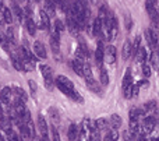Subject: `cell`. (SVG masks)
Masks as SVG:
<instances>
[{
	"instance_id": "obj_25",
	"label": "cell",
	"mask_w": 159,
	"mask_h": 141,
	"mask_svg": "<svg viewBox=\"0 0 159 141\" xmlns=\"http://www.w3.org/2000/svg\"><path fill=\"white\" fill-rule=\"evenodd\" d=\"M119 140V131L117 129H110L106 133V141H117Z\"/></svg>"
},
{
	"instance_id": "obj_29",
	"label": "cell",
	"mask_w": 159,
	"mask_h": 141,
	"mask_svg": "<svg viewBox=\"0 0 159 141\" xmlns=\"http://www.w3.org/2000/svg\"><path fill=\"white\" fill-rule=\"evenodd\" d=\"M64 30H66V25H64V22L61 21L60 18H56L55 20V31L60 34V32H63Z\"/></svg>"
},
{
	"instance_id": "obj_24",
	"label": "cell",
	"mask_w": 159,
	"mask_h": 141,
	"mask_svg": "<svg viewBox=\"0 0 159 141\" xmlns=\"http://www.w3.org/2000/svg\"><path fill=\"white\" fill-rule=\"evenodd\" d=\"M95 126L98 130H106L107 127H109V122H107V119H103V117H101V119L95 120Z\"/></svg>"
},
{
	"instance_id": "obj_15",
	"label": "cell",
	"mask_w": 159,
	"mask_h": 141,
	"mask_svg": "<svg viewBox=\"0 0 159 141\" xmlns=\"http://www.w3.org/2000/svg\"><path fill=\"white\" fill-rule=\"evenodd\" d=\"M84 63L85 61H81V60H78V59H74V60L71 61V67H73V70H74V73L77 75H81V77H82V66H84Z\"/></svg>"
},
{
	"instance_id": "obj_22",
	"label": "cell",
	"mask_w": 159,
	"mask_h": 141,
	"mask_svg": "<svg viewBox=\"0 0 159 141\" xmlns=\"http://www.w3.org/2000/svg\"><path fill=\"white\" fill-rule=\"evenodd\" d=\"M39 70H41L43 78H52V69H50V66H48V64H41Z\"/></svg>"
},
{
	"instance_id": "obj_19",
	"label": "cell",
	"mask_w": 159,
	"mask_h": 141,
	"mask_svg": "<svg viewBox=\"0 0 159 141\" xmlns=\"http://www.w3.org/2000/svg\"><path fill=\"white\" fill-rule=\"evenodd\" d=\"M67 137L70 141H74L78 137V126L77 125H70L69 130H67Z\"/></svg>"
},
{
	"instance_id": "obj_30",
	"label": "cell",
	"mask_w": 159,
	"mask_h": 141,
	"mask_svg": "<svg viewBox=\"0 0 159 141\" xmlns=\"http://www.w3.org/2000/svg\"><path fill=\"white\" fill-rule=\"evenodd\" d=\"M22 69H24V71H32L34 69H35V63H32V61H30L28 59H25V60H22Z\"/></svg>"
},
{
	"instance_id": "obj_35",
	"label": "cell",
	"mask_w": 159,
	"mask_h": 141,
	"mask_svg": "<svg viewBox=\"0 0 159 141\" xmlns=\"http://www.w3.org/2000/svg\"><path fill=\"white\" fill-rule=\"evenodd\" d=\"M45 81V87H46L49 91H52L53 88H55V83H53V78H43Z\"/></svg>"
},
{
	"instance_id": "obj_32",
	"label": "cell",
	"mask_w": 159,
	"mask_h": 141,
	"mask_svg": "<svg viewBox=\"0 0 159 141\" xmlns=\"http://www.w3.org/2000/svg\"><path fill=\"white\" fill-rule=\"evenodd\" d=\"M49 113H50V117H52V120H53V123H57L59 122V112H57V109H55V108H50L49 109Z\"/></svg>"
},
{
	"instance_id": "obj_34",
	"label": "cell",
	"mask_w": 159,
	"mask_h": 141,
	"mask_svg": "<svg viewBox=\"0 0 159 141\" xmlns=\"http://www.w3.org/2000/svg\"><path fill=\"white\" fill-rule=\"evenodd\" d=\"M151 63H152V66L155 67V70L158 69V50H154L152 52V55H151Z\"/></svg>"
},
{
	"instance_id": "obj_23",
	"label": "cell",
	"mask_w": 159,
	"mask_h": 141,
	"mask_svg": "<svg viewBox=\"0 0 159 141\" xmlns=\"http://www.w3.org/2000/svg\"><path fill=\"white\" fill-rule=\"evenodd\" d=\"M99 84L103 87H106L109 84V75H107V71L105 70L103 66H101V80H99Z\"/></svg>"
},
{
	"instance_id": "obj_6",
	"label": "cell",
	"mask_w": 159,
	"mask_h": 141,
	"mask_svg": "<svg viewBox=\"0 0 159 141\" xmlns=\"http://www.w3.org/2000/svg\"><path fill=\"white\" fill-rule=\"evenodd\" d=\"M13 94L10 87H4V88L0 91V102L2 105H10V97Z\"/></svg>"
},
{
	"instance_id": "obj_38",
	"label": "cell",
	"mask_w": 159,
	"mask_h": 141,
	"mask_svg": "<svg viewBox=\"0 0 159 141\" xmlns=\"http://www.w3.org/2000/svg\"><path fill=\"white\" fill-rule=\"evenodd\" d=\"M137 85H138V88H147L149 85V83H148V80H140L137 83Z\"/></svg>"
},
{
	"instance_id": "obj_37",
	"label": "cell",
	"mask_w": 159,
	"mask_h": 141,
	"mask_svg": "<svg viewBox=\"0 0 159 141\" xmlns=\"http://www.w3.org/2000/svg\"><path fill=\"white\" fill-rule=\"evenodd\" d=\"M138 91H140L138 85L137 84H133L131 85V98H137L138 97Z\"/></svg>"
},
{
	"instance_id": "obj_1",
	"label": "cell",
	"mask_w": 159,
	"mask_h": 141,
	"mask_svg": "<svg viewBox=\"0 0 159 141\" xmlns=\"http://www.w3.org/2000/svg\"><path fill=\"white\" fill-rule=\"evenodd\" d=\"M50 48H52L55 55H59V52H60V34L56 31L50 34Z\"/></svg>"
},
{
	"instance_id": "obj_16",
	"label": "cell",
	"mask_w": 159,
	"mask_h": 141,
	"mask_svg": "<svg viewBox=\"0 0 159 141\" xmlns=\"http://www.w3.org/2000/svg\"><path fill=\"white\" fill-rule=\"evenodd\" d=\"M25 27H27V31H28V34H30L31 36H34L36 34V24L34 22V20L32 18H27L25 20Z\"/></svg>"
},
{
	"instance_id": "obj_20",
	"label": "cell",
	"mask_w": 159,
	"mask_h": 141,
	"mask_svg": "<svg viewBox=\"0 0 159 141\" xmlns=\"http://www.w3.org/2000/svg\"><path fill=\"white\" fill-rule=\"evenodd\" d=\"M11 91L16 94V97L17 98H20L21 101H24V102H27V99H28V97H27V94H25V91L21 88V87H13L11 88Z\"/></svg>"
},
{
	"instance_id": "obj_3",
	"label": "cell",
	"mask_w": 159,
	"mask_h": 141,
	"mask_svg": "<svg viewBox=\"0 0 159 141\" xmlns=\"http://www.w3.org/2000/svg\"><path fill=\"white\" fill-rule=\"evenodd\" d=\"M85 83H87V87L88 89H91L92 92H95L96 95H102V88H101V84L98 83V81L95 80V78H87L85 80Z\"/></svg>"
},
{
	"instance_id": "obj_44",
	"label": "cell",
	"mask_w": 159,
	"mask_h": 141,
	"mask_svg": "<svg viewBox=\"0 0 159 141\" xmlns=\"http://www.w3.org/2000/svg\"><path fill=\"white\" fill-rule=\"evenodd\" d=\"M138 141H148V140H145V139H140Z\"/></svg>"
},
{
	"instance_id": "obj_27",
	"label": "cell",
	"mask_w": 159,
	"mask_h": 141,
	"mask_svg": "<svg viewBox=\"0 0 159 141\" xmlns=\"http://www.w3.org/2000/svg\"><path fill=\"white\" fill-rule=\"evenodd\" d=\"M11 63H13L14 69H16L17 71H24V69H22V61L20 60L17 56H11Z\"/></svg>"
},
{
	"instance_id": "obj_5",
	"label": "cell",
	"mask_w": 159,
	"mask_h": 141,
	"mask_svg": "<svg viewBox=\"0 0 159 141\" xmlns=\"http://www.w3.org/2000/svg\"><path fill=\"white\" fill-rule=\"evenodd\" d=\"M34 52H35V56L36 57H41V59H46L48 57V53H46V49H45L43 43L39 41H36L34 43Z\"/></svg>"
},
{
	"instance_id": "obj_39",
	"label": "cell",
	"mask_w": 159,
	"mask_h": 141,
	"mask_svg": "<svg viewBox=\"0 0 159 141\" xmlns=\"http://www.w3.org/2000/svg\"><path fill=\"white\" fill-rule=\"evenodd\" d=\"M28 85H30L31 91H32V92H36V89H38V85H36L35 81H34V80H30V81H28Z\"/></svg>"
},
{
	"instance_id": "obj_42",
	"label": "cell",
	"mask_w": 159,
	"mask_h": 141,
	"mask_svg": "<svg viewBox=\"0 0 159 141\" xmlns=\"http://www.w3.org/2000/svg\"><path fill=\"white\" fill-rule=\"evenodd\" d=\"M3 8H4V3H3V0H0V11H3Z\"/></svg>"
},
{
	"instance_id": "obj_40",
	"label": "cell",
	"mask_w": 159,
	"mask_h": 141,
	"mask_svg": "<svg viewBox=\"0 0 159 141\" xmlns=\"http://www.w3.org/2000/svg\"><path fill=\"white\" fill-rule=\"evenodd\" d=\"M124 20H126V28L130 31V30H131V27H133L131 18H130V16H126V17H124Z\"/></svg>"
},
{
	"instance_id": "obj_48",
	"label": "cell",
	"mask_w": 159,
	"mask_h": 141,
	"mask_svg": "<svg viewBox=\"0 0 159 141\" xmlns=\"http://www.w3.org/2000/svg\"><path fill=\"white\" fill-rule=\"evenodd\" d=\"M14 2H16V0H14Z\"/></svg>"
},
{
	"instance_id": "obj_46",
	"label": "cell",
	"mask_w": 159,
	"mask_h": 141,
	"mask_svg": "<svg viewBox=\"0 0 159 141\" xmlns=\"http://www.w3.org/2000/svg\"><path fill=\"white\" fill-rule=\"evenodd\" d=\"M152 141H158V139H152Z\"/></svg>"
},
{
	"instance_id": "obj_41",
	"label": "cell",
	"mask_w": 159,
	"mask_h": 141,
	"mask_svg": "<svg viewBox=\"0 0 159 141\" xmlns=\"http://www.w3.org/2000/svg\"><path fill=\"white\" fill-rule=\"evenodd\" d=\"M3 24H6L4 22V16H3V11H0V27H2Z\"/></svg>"
},
{
	"instance_id": "obj_28",
	"label": "cell",
	"mask_w": 159,
	"mask_h": 141,
	"mask_svg": "<svg viewBox=\"0 0 159 141\" xmlns=\"http://www.w3.org/2000/svg\"><path fill=\"white\" fill-rule=\"evenodd\" d=\"M82 77L87 80V78H92L93 75H92V71H91V67H89V64H87V63H84V66H82Z\"/></svg>"
},
{
	"instance_id": "obj_43",
	"label": "cell",
	"mask_w": 159,
	"mask_h": 141,
	"mask_svg": "<svg viewBox=\"0 0 159 141\" xmlns=\"http://www.w3.org/2000/svg\"><path fill=\"white\" fill-rule=\"evenodd\" d=\"M0 141H6V139L2 136V133H0Z\"/></svg>"
},
{
	"instance_id": "obj_13",
	"label": "cell",
	"mask_w": 159,
	"mask_h": 141,
	"mask_svg": "<svg viewBox=\"0 0 159 141\" xmlns=\"http://www.w3.org/2000/svg\"><path fill=\"white\" fill-rule=\"evenodd\" d=\"M131 84H133V71H131V69H127L126 74H124V77H123V84H121V87H123V89H124V88H127V87H130Z\"/></svg>"
},
{
	"instance_id": "obj_14",
	"label": "cell",
	"mask_w": 159,
	"mask_h": 141,
	"mask_svg": "<svg viewBox=\"0 0 159 141\" xmlns=\"http://www.w3.org/2000/svg\"><path fill=\"white\" fill-rule=\"evenodd\" d=\"M11 13H13V16H16L17 18H18L20 22H22V21H25V20H27V18H25V16H24V10H22L18 4H14L13 6V11H11Z\"/></svg>"
},
{
	"instance_id": "obj_33",
	"label": "cell",
	"mask_w": 159,
	"mask_h": 141,
	"mask_svg": "<svg viewBox=\"0 0 159 141\" xmlns=\"http://www.w3.org/2000/svg\"><path fill=\"white\" fill-rule=\"evenodd\" d=\"M55 84H56V87H57V88L60 89V91L63 92L64 95H67V97H70V95H71V92H73V91H70L69 88H66V87H64V85H61L60 83H56V81H55Z\"/></svg>"
},
{
	"instance_id": "obj_47",
	"label": "cell",
	"mask_w": 159,
	"mask_h": 141,
	"mask_svg": "<svg viewBox=\"0 0 159 141\" xmlns=\"http://www.w3.org/2000/svg\"><path fill=\"white\" fill-rule=\"evenodd\" d=\"M35 2H42V0H35Z\"/></svg>"
},
{
	"instance_id": "obj_10",
	"label": "cell",
	"mask_w": 159,
	"mask_h": 141,
	"mask_svg": "<svg viewBox=\"0 0 159 141\" xmlns=\"http://www.w3.org/2000/svg\"><path fill=\"white\" fill-rule=\"evenodd\" d=\"M56 83H60L61 85H64L66 88H69L70 91H74L75 89L74 83H73L69 77H66V75H57V77H56Z\"/></svg>"
},
{
	"instance_id": "obj_18",
	"label": "cell",
	"mask_w": 159,
	"mask_h": 141,
	"mask_svg": "<svg viewBox=\"0 0 159 141\" xmlns=\"http://www.w3.org/2000/svg\"><path fill=\"white\" fill-rule=\"evenodd\" d=\"M38 127H39V131H41L42 136H48V125L42 115L38 116Z\"/></svg>"
},
{
	"instance_id": "obj_26",
	"label": "cell",
	"mask_w": 159,
	"mask_h": 141,
	"mask_svg": "<svg viewBox=\"0 0 159 141\" xmlns=\"http://www.w3.org/2000/svg\"><path fill=\"white\" fill-rule=\"evenodd\" d=\"M3 16H4V22L6 24H13V13H11L10 8H3Z\"/></svg>"
},
{
	"instance_id": "obj_8",
	"label": "cell",
	"mask_w": 159,
	"mask_h": 141,
	"mask_svg": "<svg viewBox=\"0 0 159 141\" xmlns=\"http://www.w3.org/2000/svg\"><path fill=\"white\" fill-rule=\"evenodd\" d=\"M103 52H105L103 42L98 41V48H96V50H95V59H96V63H98L99 67H101L102 63H103Z\"/></svg>"
},
{
	"instance_id": "obj_36",
	"label": "cell",
	"mask_w": 159,
	"mask_h": 141,
	"mask_svg": "<svg viewBox=\"0 0 159 141\" xmlns=\"http://www.w3.org/2000/svg\"><path fill=\"white\" fill-rule=\"evenodd\" d=\"M143 74L145 75L147 78L151 75V67H149L148 64H145V63H143Z\"/></svg>"
},
{
	"instance_id": "obj_45",
	"label": "cell",
	"mask_w": 159,
	"mask_h": 141,
	"mask_svg": "<svg viewBox=\"0 0 159 141\" xmlns=\"http://www.w3.org/2000/svg\"><path fill=\"white\" fill-rule=\"evenodd\" d=\"M87 141H92V139H91V137H88V139H87Z\"/></svg>"
},
{
	"instance_id": "obj_9",
	"label": "cell",
	"mask_w": 159,
	"mask_h": 141,
	"mask_svg": "<svg viewBox=\"0 0 159 141\" xmlns=\"http://www.w3.org/2000/svg\"><path fill=\"white\" fill-rule=\"evenodd\" d=\"M66 25H67V28H69V31L73 34V35H74V36H78L80 30H78V27H77V22H75V20L71 16H67Z\"/></svg>"
},
{
	"instance_id": "obj_2",
	"label": "cell",
	"mask_w": 159,
	"mask_h": 141,
	"mask_svg": "<svg viewBox=\"0 0 159 141\" xmlns=\"http://www.w3.org/2000/svg\"><path fill=\"white\" fill-rule=\"evenodd\" d=\"M116 53L117 52H116V48L113 45L107 46L103 52V60H106L109 64H113L116 61Z\"/></svg>"
},
{
	"instance_id": "obj_31",
	"label": "cell",
	"mask_w": 159,
	"mask_h": 141,
	"mask_svg": "<svg viewBox=\"0 0 159 141\" xmlns=\"http://www.w3.org/2000/svg\"><path fill=\"white\" fill-rule=\"evenodd\" d=\"M69 98H71L73 101H75V102H78V103H82V102H84V98H82L81 95H80V92H77L75 89L71 92V95H70Z\"/></svg>"
},
{
	"instance_id": "obj_4",
	"label": "cell",
	"mask_w": 159,
	"mask_h": 141,
	"mask_svg": "<svg viewBox=\"0 0 159 141\" xmlns=\"http://www.w3.org/2000/svg\"><path fill=\"white\" fill-rule=\"evenodd\" d=\"M92 34L95 36H99V38H103V27H102V20L99 17H96L93 20V24H92Z\"/></svg>"
},
{
	"instance_id": "obj_11",
	"label": "cell",
	"mask_w": 159,
	"mask_h": 141,
	"mask_svg": "<svg viewBox=\"0 0 159 141\" xmlns=\"http://www.w3.org/2000/svg\"><path fill=\"white\" fill-rule=\"evenodd\" d=\"M107 122H109V125L112 126V129H119L121 126V123H123V120H121V117L119 116L117 113H113V115H110Z\"/></svg>"
},
{
	"instance_id": "obj_12",
	"label": "cell",
	"mask_w": 159,
	"mask_h": 141,
	"mask_svg": "<svg viewBox=\"0 0 159 141\" xmlns=\"http://www.w3.org/2000/svg\"><path fill=\"white\" fill-rule=\"evenodd\" d=\"M43 11L48 14L49 17H53L56 14V6L52 0H45V7H43Z\"/></svg>"
},
{
	"instance_id": "obj_7",
	"label": "cell",
	"mask_w": 159,
	"mask_h": 141,
	"mask_svg": "<svg viewBox=\"0 0 159 141\" xmlns=\"http://www.w3.org/2000/svg\"><path fill=\"white\" fill-rule=\"evenodd\" d=\"M39 18H41V24H39V28L41 30H45V31H49L50 30V17L48 16L46 13H45L43 10H41V13H39Z\"/></svg>"
},
{
	"instance_id": "obj_17",
	"label": "cell",
	"mask_w": 159,
	"mask_h": 141,
	"mask_svg": "<svg viewBox=\"0 0 159 141\" xmlns=\"http://www.w3.org/2000/svg\"><path fill=\"white\" fill-rule=\"evenodd\" d=\"M134 57L137 59V61H141V63H145L147 60V49L144 46H140L138 48V50L135 52Z\"/></svg>"
},
{
	"instance_id": "obj_21",
	"label": "cell",
	"mask_w": 159,
	"mask_h": 141,
	"mask_svg": "<svg viewBox=\"0 0 159 141\" xmlns=\"http://www.w3.org/2000/svg\"><path fill=\"white\" fill-rule=\"evenodd\" d=\"M121 55H123L124 60H127V59L131 56V42H130V41L124 42V46H123V50H121Z\"/></svg>"
}]
</instances>
